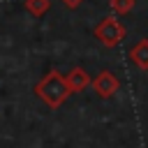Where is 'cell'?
<instances>
[{
	"instance_id": "obj_6",
	"label": "cell",
	"mask_w": 148,
	"mask_h": 148,
	"mask_svg": "<svg viewBox=\"0 0 148 148\" xmlns=\"http://www.w3.org/2000/svg\"><path fill=\"white\" fill-rule=\"evenodd\" d=\"M25 5V9L32 14V16H44L46 12H49V7H51V0H25L23 2Z\"/></svg>"
},
{
	"instance_id": "obj_4",
	"label": "cell",
	"mask_w": 148,
	"mask_h": 148,
	"mask_svg": "<svg viewBox=\"0 0 148 148\" xmlns=\"http://www.w3.org/2000/svg\"><path fill=\"white\" fill-rule=\"evenodd\" d=\"M65 81H67V88L69 92H83L88 86H90V74L83 69V67H72L67 74H65Z\"/></svg>"
},
{
	"instance_id": "obj_2",
	"label": "cell",
	"mask_w": 148,
	"mask_h": 148,
	"mask_svg": "<svg viewBox=\"0 0 148 148\" xmlns=\"http://www.w3.org/2000/svg\"><path fill=\"white\" fill-rule=\"evenodd\" d=\"M92 35H95V39H99L106 49H113V46H118V44L125 39L127 30H125V25H123L116 16H104V18L95 25Z\"/></svg>"
},
{
	"instance_id": "obj_5",
	"label": "cell",
	"mask_w": 148,
	"mask_h": 148,
	"mask_svg": "<svg viewBox=\"0 0 148 148\" xmlns=\"http://www.w3.org/2000/svg\"><path fill=\"white\" fill-rule=\"evenodd\" d=\"M130 60H132L139 69L148 72V39H139V42L130 49Z\"/></svg>"
},
{
	"instance_id": "obj_8",
	"label": "cell",
	"mask_w": 148,
	"mask_h": 148,
	"mask_svg": "<svg viewBox=\"0 0 148 148\" xmlns=\"http://www.w3.org/2000/svg\"><path fill=\"white\" fill-rule=\"evenodd\" d=\"M60 2H62V5L67 7V9H76V7H79V5L83 2V0H60Z\"/></svg>"
},
{
	"instance_id": "obj_3",
	"label": "cell",
	"mask_w": 148,
	"mask_h": 148,
	"mask_svg": "<svg viewBox=\"0 0 148 148\" xmlns=\"http://www.w3.org/2000/svg\"><path fill=\"white\" fill-rule=\"evenodd\" d=\"M90 86H92V90H95V95L97 97H102V99H109V97H113L116 92H118V88H120V81H118V76L113 74V72H109V69H102L92 81H90Z\"/></svg>"
},
{
	"instance_id": "obj_1",
	"label": "cell",
	"mask_w": 148,
	"mask_h": 148,
	"mask_svg": "<svg viewBox=\"0 0 148 148\" xmlns=\"http://www.w3.org/2000/svg\"><path fill=\"white\" fill-rule=\"evenodd\" d=\"M35 95L49 106V109H58L65 104V99L72 95L65 81V74H60L58 69L46 72V76H42L35 86Z\"/></svg>"
},
{
	"instance_id": "obj_7",
	"label": "cell",
	"mask_w": 148,
	"mask_h": 148,
	"mask_svg": "<svg viewBox=\"0 0 148 148\" xmlns=\"http://www.w3.org/2000/svg\"><path fill=\"white\" fill-rule=\"evenodd\" d=\"M109 5H111V12L116 16H125V14H130L134 9L136 0H109Z\"/></svg>"
}]
</instances>
